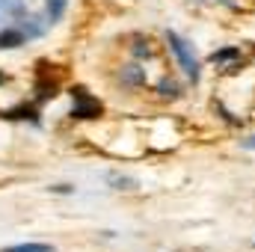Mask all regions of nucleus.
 Returning <instances> with one entry per match:
<instances>
[{
    "instance_id": "nucleus-6",
    "label": "nucleus",
    "mask_w": 255,
    "mask_h": 252,
    "mask_svg": "<svg viewBox=\"0 0 255 252\" xmlns=\"http://www.w3.org/2000/svg\"><path fill=\"white\" fill-rule=\"evenodd\" d=\"M241 145H244L247 151H255V136H247V139H241Z\"/></svg>"
},
{
    "instance_id": "nucleus-3",
    "label": "nucleus",
    "mask_w": 255,
    "mask_h": 252,
    "mask_svg": "<svg viewBox=\"0 0 255 252\" xmlns=\"http://www.w3.org/2000/svg\"><path fill=\"white\" fill-rule=\"evenodd\" d=\"M6 252H54V250L45 247V244H15V247H9Z\"/></svg>"
},
{
    "instance_id": "nucleus-4",
    "label": "nucleus",
    "mask_w": 255,
    "mask_h": 252,
    "mask_svg": "<svg viewBox=\"0 0 255 252\" xmlns=\"http://www.w3.org/2000/svg\"><path fill=\"white\" fill-rule=\"evenodd\" d=\"M238 54H241L238 48H229V51H220V54H214L211 60H214V63H223V60H229V57H238Z\"/></svg>"
},
{
    "instance_id": "nucleus-5",
    "label": "nucleus",
    "mask_w": 255,
    "mask_h": 252,
    "mask_svg": "<svg viewBox=\"0 0 255 252\" xmlns=\"http://www.w3.org/2000/svg\"><path fill=\"white\" fill-rule=\"evenodd\" d=\"M12 42H18V36H15V33H6V36H0V45L12 48Z\"/></svg>"
},
{
    "instance_id": "nucleus-2",
    "label": "nucleus",
    "mask_w": 255,
    "mask_h": 252,
    "mask_svg": "<svg viewBox=\"0 0 255 252\" xmlns=\"http://www.w3.org/2000/svg\"><path fill=\"white\" fill-rule=\"evenodd\" d=\"M77 98H80L83 104L74 110V116H83V119H92V116H98V110H101V107H98V101H89V98L83 95V89H77Z\"/></svg>"
},
{
    "instance_id": "nucleus-1",
    "label": "nucleus",
    "mask_w": 255,
    "mask_h": 252,
    "mask_svg": "<svg viewBox=\"0 0 255 252\" xmlns=\"http://www.w3.org/2000/svg\"><path fill=\"white\" fill-rule=\"evenodd\" d=\"M166 42H169V48H172V54H175V60L181 63V68L190 74L193 80L199 77V63H196V57H193L190 45L178 36V33H166Z\"/></svg>"
}]
</instances>
